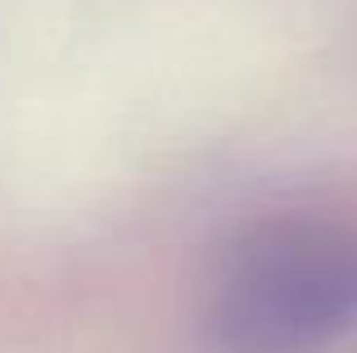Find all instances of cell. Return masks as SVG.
I'll list each match as a JSON object with an SVG mask.
<instances>
[{
  "mask_svg": "<svg viewBox=\"0 0 357 353\" xmlns=\"http://www.w3.org/2000/svg\"><path fill=\"white\" fill-rule=\"evenodd\" d=\"M357 326V231L276 218L244 231L204 303L213 353H321Z\"/></svg>",
  "mask_w": 357,
  "mask_h": 353,
  "instance_id": "1",
  "label": "cell"
}]
</instances>
